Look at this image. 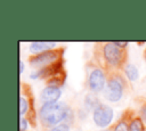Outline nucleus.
Returning <instances> with one entry per match:
<instances>
[{
  "label": "nucleus",
  "instance_id": "f257e3e1",
  "mask_svg": "<svg viewBox=\"0 0 146 131\" xmlns=\"http://www.w3.org/2000/svg\"><path fill=\"white\" fill-rule=\"evenodd\" d=\"M39 118L43 126L51 129L62 123L71 124L73 120V112L64 101L41 104L39 108Z\"/></svg>",
  "mask_w": 146,
  "mask_h": 131
},
{
  "label": "nucleus",
  "instance_id": "f03ea898",
  "mask_svg": "<svg viewBox=\"0 0 146 131\" xmlns=\"http://www.w3.org/2000/svg\"><path fill=\"white\" fill-rule=\"evenodd\" d=\"M102 56L106 67L112 71L123 68L128 64L127 49L117 47L115 42H105L102 47Z\"/></svg>",
  "mask_w": 146,
  "mask_h": 131
},
{
  "label": "nucleus",
  "instance_id": "7ed1b4c3",
  "mask_svg": "<svg viewBox=\"0 0 146 131\" xmlns=\"http://www.w3.org/2000/svg\"><path fill=\"white\" fill-rule=\"evenodd\" d=\"M63 56H64V48L58 47L56 49H51L38 55H32L29 58V65L34 69L50 67L52 65L63 63Z\"/></svg>",
  "mask_w": 146,
  "mask_h": 131
},
{
  "label": "nucleus",
  "instance_id": "20e7f679",
  "mask_svg": "<svg viewBox=\"0 0 146 131\" xmlns=\"http://www.w3.org/2000/svg\"><path fill=\"white\" fill-rule=\"evenodd\" d=\"M127 88L125 79L119 73H112L108 76L107 84L103 92L104 98L110 103H117L123 98Z\"/></svg>",
  "mask_w": 146,
  "mask_h": 131
},
{
  "label": "nucleus",
  "instance_id": "39448f33",
  "mask_svg": "<svg viewBox=\"0 0 146 131\" xmlns=\"http://www.w3.org/2000/svg\"><path fill=\"white\" fill-rule=\"evenodd\" d=\"M19 90H21V92H19V116L21 117L26 116V118L29 120L31 125L35 126L36 118H35V112H34L33 97L31 95L30 87L24 83H21Z\"/></svg>",
  "mask_w": 146,
  "mask_h": 131
},
{
  "label": "nucleus",
  "instance_id": "423d86ee",
  "mask_svg": "<svg viewBox=\"0 0 146 131\" xmlns=\"http://www.w3.org/2000/svg\"><path fill=\"white\" fill-rule=\"evenodd\" d=\"M107 81H108V77H107V73L104 67L94 66L88 72L87 85H88V89L91 91V93L104 92Z\"/></svg>",
  "mask_w": 146,
  "mask_h": 131
},
{
  "label": "nucleus",
  "instance_id": "0eeeda50",
  "mask_svg": "<svg viewBox=\"0 0 146 131\" xmlns=\"http://www.w3.org/2000/svg\"><path fill=\"white\" fill-rule=\"evenodd\" d=\"M113 118H114V110L107 104L99 103L92 109V122L97 128L105 129L110 126Z\"/></svg>",
  "mask_w": 146,
  "mask_h": 131
},
{
  "label": "nucleus",
  "instance_id": "6e6552de",
  "mask_svg": "<svg viewBox=\"0 0 146 131\" xmlns=\"http://www.w3.org/2000/svg\"><path fill=\"white\" fill-rule=\"evenodd\" d=\"M62 97V89L58 87L52 85H46L41 92H40V101L41 104H52L59 101V98Z\"/></svg>",
  "mask_w": 146,
  "mask_h": 131
},
{
  "label": "nucleus",
  "instance_id": "1a4fd4ad",
  "mask_svg": "<svg viewBox=\"0 0 146 131\" xmlns=\"http://www.w3.org/2000/svg\"><path fill=\"white\" fill-rule=\"evenodd\" d=\"M56 48H58L56 42H51V41H33V42L30 43L29 50H30L31 54L38 55V54H41V52H44V51H48V50H51V49H56Z\"/></svg>",
  "mask_w": 146,
  "mask_h": 131
},
{
  "label": "nucleus",
  "instance_id": "9d476101",
  "mask_svg": "<svg viewBox=\"0 0 146 131\" xmlns=\"http://www.w3.org/2000/svg\"><path fill=\"white\" fill-rule=\"evenodd\" d=\"M123 72H124L125 77L131 82H135V81H137L139 79V69L135 64L128 63L123 67Z\"/></svg>",
  "mask_w": 146,
  "mask_h": 131
},
{
  "label": "nucleus",
  "instance_id": "9b49d317",
  "mask_svg": "<svg viewBox=\"0 0 146 131\" xmlns=\"http://www.w3.org/2000/svg\"><path fill=\"white\" fill-rule=\"evenodd\" d=\"M129 123V130L130 131H145V123L140 118V116H131L128 120Z\"/></svg>",
  "mask_w": 146,
  "mask_h": 131
},
{
  "label": "nucleus",
  "instance_id": "f8f14e48",
  "mask_svg": "<svg viewBox=\"0 0 146 131\" xmlns=\"http://www.w3.org/2000/svg\"><path fill=\"white\" fill-rule=\"evenodd\" d=\"M111 131H130L129 130V123H128V121L124 117H122L121 120H119L113 125V128L111 129Z\"/></svg>",
  "mask_w": 146,
  "mask_h": 131
},
{
  "label": "nucleus",
  "instance_id": "ddd939ff",
  "mask_svg": "<svg viewBox=\"0 0 146 131\" xmlns=\"http://www.w3.org/2000/svg\"><path fill=\"white\" fill-rule=\"evenodd\" d=\"M48 131H71V129H70V124L62 123V124H59L57 126H54V128L49 129Z\"/></svg>",
  "mask_w": 146,
  "mask_h": 131
},
{
  "label": "nucleus",
  "instance_id": "4468645a",
  "mask_svg": "<svg viewBox=\"0 0 146 131\" xmlns=\"http://www.w3.org/2000/svg\"><path fill=\"white\" fill-rule=\"evenodd\" d=\"M29 124L30 122L26 117H19V131H27Z\"/></svg>",
  "mask_w": 146,
  "mask_h": 131
},
{
  "label": "nucleus",
  "instance_id": "2eb2a0df",
  "mask_svg": "<svg viewBox=\"0 0 146 131\" xmlns=\"http://www.w3.org/2000/svg\"><path fill=\"white\" fill-rule=\"evenodd\" d=\"M139 116H140V118L143 120V122L145 123V125H146V101L140 106V108H139Z\"/></svg>",
  "mask_w": 146,
  "mask_h": 131
},
{
  "label": "nucleus",
  "instance_id": "dca6fc26",
  "mask_svg": "<svg viewBox=\"0 0 146 131\" xmlns=\"http://www.w3.org/2000/svg\"><path fill=\"white\" fill-rule=\"evenodd\" d=\"M24 72V62L21 59L19 60V74H23Z\"/></svg>",
  "mask_w": 146,
  "mask_h": 131
},
{
  "label": "nucleus",
  "instance_id": "f3484780",
  "mask_svg": "<svg viewBox=\"0 0 146 131\" xmlns=\"http://www.w3.org/2000/svg\"><path fill=\"white\" fill-rule=\"evenodd\" d=\"M144 59L146 60V49H145V51H144Z\"/></svg>",
  "mask_w": 146,
  "mask_h": 131
},
{
  "label": "nucleus",
  "instance_id": "a211bd4d",
  "mask_svg": "<svg viewBox=\"0 0 146 131\" xmlns=\"http://www.w3.org/2000/svg\"><path fill=\"white\" fill-rule=\"evenodd\" d=\"M145 131H146V130H145Z\"/></svg>",
  "mask_w": 146,
  "mask_h": 131
}]
</instances>
